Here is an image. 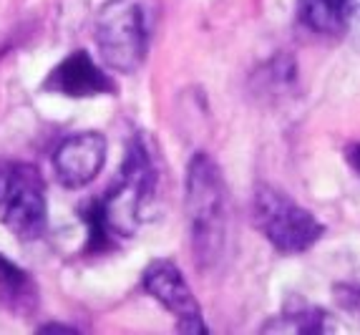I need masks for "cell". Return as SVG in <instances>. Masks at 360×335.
I'll use <instances>...</instances> for the list:
<instances>
[{
    "label": "cell",
    "mask_w": 360,
    "mask_h": 335,
    "mask_svg": "<svg viewBox=\"0 0 360 335\" xmlns=\"http://www.w3.org/2000/svg\"><path fill=\"white\" fill-rule=\"evenodd\" d=\"M186 222L199 267H214L229 234V197L214 159L197 154L186 169Z\"/></svg>",
    "instance_id": "obj_1"
},
{
    "label": "cell",
    "mask_w": 360,
    "mask_h": 335,
    "mask_svg": "<svg viewBox=\"0 0 360 335\" xmlns=\"http://www.w3.org/2000/svg\"><path fill=\"white\" fill-rule=\"evenodd\" d=\"M154 164L141 141L129 146L119 182L94 210L86 215L91 227V247H106L116 237H131L141 225L144 207L154 191Z\"/></svg>",
    "instance_id": "obj_2"
},
{
    "label": "cell",
    "mask_w": 360,
    "mask_h": 335,
    "mask_svg": "<svg viewBox=\"0 0 360 335\" xmlns=\"http://www.w3.org/2000/svg\"><path fill=\"white\" fill-rule=\"evenodd\" d=\"M96 46L108 68L134 73L149 48V11L144 0H108L96 15Z\"/></svg>",
    "instance_id": "obj_3"
},
{
    "label": "cell",
    "mask_w": 360,
    "mask_h": 335,
    "mask_svg": "<svg viewBox=\"0 0 360 335\" xmlns=\"http://www.w3.org/2000/svg\"><path fill=\"white\" fill-rule=\"evenodd\" d=\"M255 225L270 245L285 255L310 250L323 237V225L312 212L270 187H262L255 194Z\"/></svg>",
    "instance_id": "obj_4"
},
{
    "label": "cell",
    "mask_w": 360,
    "mask_h": 335,
    "mask_svg": "<svg viewBox=\"0 0 360 335\" xmlns=\"http://www.w3.org/2000/svg\"><path fill=\"white\" fill-rule=\"evenodd\" d=\"M3 220L18 239H38L46 229V182L41 172L30 164L8 167L6 197H3Z\"/></svg>",
    "instance_id": "obj_5"
},
{
    "label": "cell",
    "mask_w": 360,
    "mask_h": 335,
    "mask_svg": "<svg viewBox=\"0 0 360 335\" xmlns=\"http://www.w3.org/2000/svg\"><path fill=\"white\" fill-rule=\"evenodd\" d=\"M144 290L159 305L167 308L179 320V330L184 333H207V325L199 317V305L192 290L186 285L184 275L172 260H154L144 270Z\"/></svg>",
    "instance_id": "obj_6"
},
{
    "label": "cell",
    "mask_w": 360,
    "mask_h": 335,
    "mask_svg": "<svg viewBox=\"0 0 360 335\" xmlns=\"http://www.w3.org/2000/svg\"><path fill=\"white\" fill-rule=\"evenodd\" d=\"M106 162V139L96 132H81L68 137L53 154V169L60 184L78 189L96 179Z\"/></svg>",
    "instance_id": "obj_7"
},
{
    "label": "cell",
    "mask_w": 360,
    "mask_h": 335,
    "mask_svg": "<svg viewBox=\"0 0 360 335\" xmlns=\"http://www.w3.org/2000/svg\"><path fill=\"white\" fill-rule=\"evenodd\" d=\"M43 89L51 94L68 96V99H89V96L108 94L114 91L111 78L94 63L86 51H73L68 58H63L58 66L46 78Z\"/></svg>",
    "instance_id": "obj_8"
},
{
    "label": "cell",
    "mask_w": 360,
    "mask_h": 335,
    "mask_svg": "<svg viewBox=\"0 0 360 335\" xmlns=\"http://www.w3.org/2000/svg\"><path fill=\"white\" fill-rule=\"evenodd\" d=\"M0 293L11 300L13 305L25 308L30 300L36 298V290H33V282H30L28 272L20 270L15 263L0 255Z\"/></svg>",
    "instance_id": "obj_9"
},
{
    "label": "cell",
    "mask_w": 360,
    "mask_h": 335,
    "mask_svg": "<svg viewBox=\"0 0 360 335\" xmlns=\"http://www.w3.org/2000/svg\"><path fill=\"white\" fill-rule=\"evenodd\" d=\"M302 18L310 28L330 33L345 20V0H302Z\"/></svg>",
    "instance_id": "obj_10"
},
{
    "label": "cell",
    "mask_w": 360,
    "mask_h": 335,
    "mask_svg": "<svg viewBox=\"0 0 360 335\" xmlns=\"http://www.w3.org/2000/svg\"><path fill=\"white\" fill-rule=\"evenodd\" d=\"M335 300L342 310L350 312V315L360 320V287H353V285L335 287Z\"/></svg>",
    "instance_id": "obj_11"
},
{
    "label": "cell",
    "mask_w": 360,
    "mask_h": 335,
    "mask_svg": "<svg viewBox=\"0 0 360 335\" xmlns=\"http://www.w3.org/2000/svg\"><path fill=\"white\" fill-rule=\"evenodd\" d=\"M345 20L360 23V0H345Z\"/></svg>",
    "instance_id": "obj_12"
},
{
    "label": "cell",
    "mask_w": 360,
    "mask_h": 335,
    "mask_svg": "<svg viewBox=\"0 0 360 335\" xmlns=\"http://www.w3.org/2000/svg\"><path fill=\"white\" fill-rule=\"evenodd\" d=\"M345 156H348L350 167H353L355 172L360 174V144H353V146H350V149H348V154H345Z\"/></svg>",
    "instance_id": "obj_13"
},
{
    "label": "cell",
    "mask_w": 360,
    "mask_h": 335,
    "mask_svg": "<svg viewBox=\"0 0 360 335\" xmlns=\"http://www.w3.org/2000/svg\"><path fill=\"white\" fill-rule=\"evenodd\" d=\"M6 182H8V167H0V204L6 197Z\"/></svg>",
    "instance_id": "obj_14"
}]
</instances>
